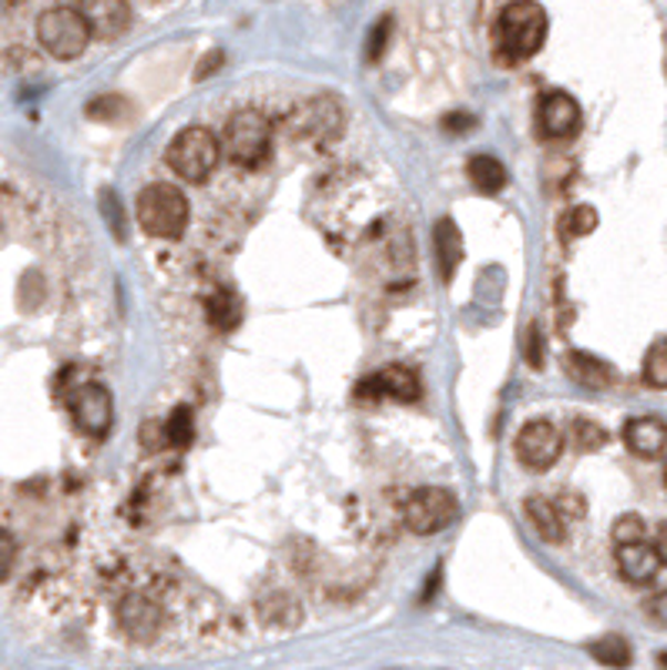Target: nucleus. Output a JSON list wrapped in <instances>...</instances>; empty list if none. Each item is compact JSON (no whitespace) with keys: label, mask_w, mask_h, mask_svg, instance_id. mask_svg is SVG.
<instances>
[{"label":"nucleus","mask_w":667,"mask_h":670,"mask_svg":"<svg viewBox=\"0 0 667 670\" xmlns=\"http://www.w3.org/2000/svg\"><path fill=\"white\" fill-rule=\"evenodd\" d=\"M546 41V11L536 0H510L497 18V51L507 61H527Z\"/></svg>","instance_id":"obj_1"},{"label":"nucleus","mask_w":667,"mask_h":670,"mask_svg":"<svg viewBox=\"0 0 667 670\" xmlns=\"http://www.w3.org/2000/svg\"><path fill=\"white\" fill-rule=\"evenodd\" d=\"M138 226L155 239H181L188 229V198L175 185H148L138 195Z\"/></svg>","instance_id":"obj_2"},{"label":"nucleus","mask_w":667,"mask_h":670,"mask_svg":"<svg viewBox=\"0 0 667 670\" xmlns=\"http://www.w3.org/2000/svg\"><path fill=\"white\" fill-rule=\"evenodd\" d=\"M221 148H226V155L242 168H252V165L265 161L269 151H272V122L256 107L236 111V115L229 118V125H226Z\"/></svg>","instance_id":"obj_3"},{"label":"nucleus","mask_w":667,"mask_h":670,"mask_svg":"<svg viewBox=\"0 0 667 670\" xmlns=\"http://www.w3.org/2000/svg\"><path fill=\"white\" fill-rule=\"evenodd\" d=\"M218 158H221V145L218 138L195 125V128H185L175 135V142L168 145V168L185 178V181H208L211 171L218 168Z\"/></svg>","instance_id":"obj_4"},{"label":"nucleus","mask_w":667,"mask_h":670,"mask_svg":"<svg viewBox=\"0 0 667 670\" xmlns=\"http://www.w3.org/2000/svg\"><path fill=\"white\" fill-rule=\"evenodd\" d=\"M38 41L51 57L74 61L84 54V48L91 41V28H87L81 8H48L38 18Z\"/></svg>","instance_id":"obj_5"},{"label":"nucleus","mask_w":667,"mask_h":670,"mask_svg":"<svg viewBox=\"0 0 667 670\" xmlns=\"http://www.w3.org/2000/svg\"><path fill=\"white\" fill-rule=\"evenodd\" d=\"M460 513V503L450 490L442 486H423L416 490L409 500H406V510H403V520L406 526L416 533V536H429V533H439L447 530Z\"/></svg>","instance_id":"obj_6"},{"label":"nucleus","mask_w":667,"mask_h":670,"mask_svg":"<svg viewBox=\"0 0 667 670\" xmlns=\"http://www.w3.org/2000/svg\"><path fill=\"white\" fill-rule=\"evenodd\" d=\"M564 453V432L553 426L550 419H533L517 432V460L527 470H550Z\"/></svg>","instance_id":"obj_7"},{"label":"nucleus","mask_w":667,"mask_h":670,"mask_svg":"<svg viewBox=\"0 0 667 670\" xmlns=\"http://www.w3.org/2000/svg\"><path fill=\"white\" fill-rule=\"evenodd\" d=\"M67 409L71 419L81 432L87 436H104L111 429V419H115V406H111V392L101 383H81L67 392Z\"/></svg>","instance_id":"obj_8"},{"label":"nucleus","mask_w":667,"mask_h":670,"mask_svg":"<svg viewBox=\"0 0 667 670\" xmlns=\"http://www.w3.org/2000/svg\"><path fill=\"white\" fill-rule=\"evenodd\" d=\"M423 392L419 386V376L409 369V366H383L379 373L366 376L359 386H356V399H396V402H416Z\"/></svg>","instance_id":"obj_9"},{"label":"nucleus","mask_w":667,"mask_h":670,"mask_svg":"<svg viewBox=\"0 0 667 670\" xmlns=\"http://www.w3.org/2000/svg\"><path fill=\"white\" fill-rule=\"evenodd\" d=\"M536 125L546 138H571L581 128V104L567 91H550L536 107Z\"/></svg>","instance_id":"obj_10"},{"label":"nucleus","mask_w":667,"mask_h":670,"mask_svg":"<svg viewBox=\"0 0 667 670\" xmlns=\"http://www.w3.org/2000/svg\"><path fill=\"white\" fill-rule=\"evenodd\" d=\"M81 14L91 28V38L115 41L132 28L128 0H81Z\"/></svg>","instance_id":"obj_11"},{"label":"nucleus","mask_w":667,"mask_h":670,"mask_svg":"<svg viewBox=\"0 0 667 670\" xmlns=\"http://www.w3.org/2000/svg\"><path fill=\"white\" fill-rule=\"evenodd\" d=\"M118 620L135 643H152L161 634V607L145 594H128L118 607Z\"/></svg>","instance_id":"obj_12"},{"label":"nucleus","mask_w":667,"mask_h":670,"mask_svg":"<svg viewBox=\"0 0 667 670\" xmlns=\"http://www.w3.org/2000/svg\"><path fill=\"white\" fill-rule=\"evenodd\" d=\"M627 450L640 460H657L667 453V422L657 416H637L624 426Z\"/></svg>","instance_id":"obj_13"},{"label":"nucleus","mask_w":667,"mask_h":670,"mask_svg":"<svg viewBox=\"0 0 667 670\" xmlns=\"http://www.w3.org/2000/svg\"><path fill=\"white\" fill-rule=\"evenodd\" d=\"M343 125V115H340V104L336 101H309L305 107H299L292 115V132L299 138H322V135H336Z\"/></svg>","instance_id":"obj_14"},{"label":"nucleus","mask_w":667,"mask_h":670,"mask_svg":"<svg viewBox=\"0 0 667 670\" xmlns=\"http://www.w3.org/2000/svg\"><path fill=\"white\" fill-rule=\"evenodd\" d=\"M657 567H660V556L654 546H647V540L617 546V570L627 584H637V587L650 584L657 577Z\"/></svg>","instance_id":"obj_15"},{"label":"nucleus","mask_w":667,"mask_h":670,"mask_svg":"<svg viewBox=\"0 0 667 670\" xmlns=\"http://www.w3.org/2000/svg\"><path fill=\"white\" fill-rule=\"evenodd\" d=\"M432 255H436V265H439V275L442 279H454L460 259H463V235L457 229L454 218H439L432 226Z\"/></svg>","instance_id":"obj_16"},{"label":"nucleus","mask_w":667,"mask_h":670,"mask_svg":"<svg viewBox=\"0 0 667 670\" xmlns=\"http://www.w3.org/2000/svg\"><path fill=\"white\" fill-rule=\"evenodd\" d=\"M564 373L584 389H607L611 386V369L601 359L587 356V353H567L564 356Z\"/></svg>","instance_id":"obj_17"},{"label":"nucleus","mask_w":667,"mask_h":670,"mask_svg":"<svg viewBox=\"0 0 667 670\" xmlns=\"http://www.w3.org/2000/svg\"><path fill=\"white\" fill-rule=\"evenodd\" d=\"M523 506H527V516H530L533 530H536L546 543H561V540H564V516H561V510L553 506L550 500L530 496Z\"/></svg>","instance_id":"obj_18"},{"label":"nucleus","mask_w":667,"mask_h":670,"mask_svg":"<svg viewBox=\"0 0 667 670\" xmlns=\"http://www.w3.org/2000/svg\"><path fill=\"white\" fill-rule=\"evenodd\" d=\"M205 312H208V322L215 325V328H236L239 322H242V315H246V305H242V299L236 295V292H229V289H218V292H211L208 295V302H205Z\"/></svg>","instance_id":"obj_19"},{"label":"nucleus","mask_w":667,"mask_h":670,"mask_svg":"<svg viewBox=\"0 0 667 670\" xmlns=\"http://www.w3.org/2000/svg\"><path fill=\"white\" fill-rule=\"evenodd\" d=\"M467 175H470L473 188L483 191V195H497V191H503V185H507V168H503V161L493 158V155H473L470 165H467Z\"/></svg>","instance_id":"obj_20"},{"label":"nucleus","mask_w":667,"mask_h":670,"mask_svg":"<svg viewBox=\"0 0 667 670\" xmlns=\"http://www.w3.org/2000/svg\"><path fill=\"white\" fill-rule=\"evenodd\" d=\"M191 439H195V416L188 406H178L165 422V442L175 446V450H185Z\"/></svg>","instance_id":"obj_21"},{"label":"nucleus","mask_w":667,"mask_h":670,"mask_svg":"<svg viewBox=\"0 0 667 670\" xmlns=\"http://www.w3.org/2000/svg\"><path fill=\"white\" fill-rule=\"evenodd\" d=\"M571 442L577 446L581 453H594V450H601V446L607 442V432H604L601 422L577 416V419L571 422Z\"/></svg>","instance_id":"obj_22"},{"label":"nucleus","mask_w":667,"mask_h":670,"mask_svg":"<svg viewBox=\"0 0 667 670\" xmlns=\"http://www.w3.org/2000/svg\"><path fill=\"white\" fill-rule=\"evenodd\" d=\"M594 229H597V208H591V205L571 208V211L564 214V221H561L564 239H584V235H591Z\"/></svg>","instance_id":"obj_23"},{"label":"nucleus","mask_w":667,"mask_h":670,"mask_svg":"<svg viewBox=\"0 0 667 670\" xmlns=\"http://www.w3.org/2000/svg\"><path fill=\"white\" fill-rule=\"evenodd\" d=\"M591 653H594L601 663H607V667H627V663H630V647H627V640L617 637V634L594 640V643H591Z\"/></svg>","instance_id":"obj_24"},{"label":"nucleus","mask_w":667,"mask_h":670,"mask_svg":"<svg viewBox=\"0 0 667 670\" xmlns=\"http://www.w3.org/2000/svg\"><path fill=\"white\" fill-rule=\"evenodd\" d=\"M644 383L654 389H667V339H657L644 356Z\"/></svg>","instance_id":"obj_25"},{"label":"nucleus","mask_w":667,"mask_h":670,"mask_svg":"<svg viewBox=\"0 0 667 670\" xmlns=\"http://www.w3.org/2000/svg\"><path fill=\"white\" fill-rule=\"evenodd\" d=\"M611 536H614V546H621V543H637V540H644L647 530H644V520H640L637 513H624V516L614 520Z\"/></svg>","instance_id":"obj_26"},{"label":"nucleus","mask_w":667,"mask_h":670,"mask_svg":"<svg viewBox=\"0 0 667 670\" xmlns=\"http://www.w3.org/2000/svg\"><path fill=\"white\" fill-rule=\"evenodd\" d=\"M523 356H527V363H530L533 369L543 366V332H540L536 322L527 325V335H523Z\"/></svg>","instance_id":"obj_27"},{"label":"nucleus","mask_w":667,"mask_h":670,"mask_svg":"<svg viewBox=\"0 0 667 670\" xmlns=\"http://www.w3.org/2000/svg\"><path fill=\"white\" fill-rule=\"evenodd\" d=\"M14 564H18V543H14L11 533L0 530V584H4V580L11 577Z\"/></svg>","instance_id":"obj_28"},{"label":"nucleus","mask_w":667,"mask_h":670,"mask_svg":"<svg viewBox=\"0 0 667 670\" xmlns=\"http://www.w3.org/2000/svg\"><path fill=\"white\" fill-rule=\"evenodd\" d=\"M644 614H647V620H650V624L667 627V590H657L654 597H647Z\"/></svg>","instance_id":"obj_29"},{"label":"nucleus","mask_w":667,"mask_h":670,"mask_svg":"<svg viewBox=\"0 0 667 670\" xmlns=\"http://www.w3.org/2000/svg\"><path fill=\"white\" fill-rule=\"evenodd\" d=\"M389 28H393V21H389V18H383V21L373 28V38H369V44H366V57H369V61H376V57L383 54L386 38H389Z\"/></svg>","instance_id":"obj_30"},{"label":"nucleus","mask_w":667,"mask_h":670,"mask_svg":"<svg viewBox=\"0 0 667 670\" xmlns=\"http://www.w3.org/2000/svg\"><path fill=\"white\" fill-rule=\"evenodd\" d=\"M654 549H657V556H660V564L667 567V523H660V526H657V536H654Z\"/></svg>","instance_id":"obj_31"},{"label":"nucleus","mask_w":667,"mask_h":670,"mask_svg":"<svg viewBox=\"0 0 667 670\" xmlns=\"http://www.w3.org/2000/svg\"><path fill=\"white\" fill-rule=\"evenodd\" d=\"M221 61H226V57H221V51H211V57H208V61H205V64L195 71V77H198V81H201V77H208V74H211V71H215Z\"/></svg>","instance_id":"obj_32"},{"label":"nucleus","mask_w":667,"mask_h":670,"mask_svg":"<svg viewBox=\"0 0 667 670\" xmlns=\"http://www.w3.org/2000/svg\"><path fill=\"white\" fill-rule=\"evenodd\" d=\"M442 125H447V128H470V125H473V118L454 115V118H447V122H442Z\"/></svg>","instance_id":"obj_33"},{"label":"nucleus","mask_w":667,"mask_h":670,"mask_svg":"<svg viewBox=\"0 0 667 670\" xmlns=\"http://www.w3.org/2000/svg\"><path fill=\"white\" fill-rule=\"evenodd\" d=\"M664 483H667V470H664Z\"/></svg>","instance_id":"obj_34"}]
</instances>
